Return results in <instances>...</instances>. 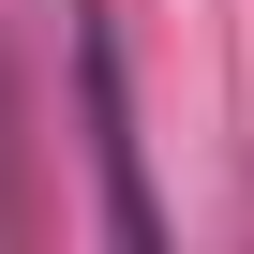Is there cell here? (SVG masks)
Masks as SVG:
<instances>
[{
    "mask_svg": "<svg viewBox=\"0 0 254 254\" xmlns=\"http://www.w3.org/2000/svg\"><path fill=\"white\" fill-rule=\"evenodd\" d=\"M75 15V120H90V180H105V239L150 254L165 239V194H150V150H135V90H120V30L105 0H60Z\"/></svg>",
    "mask_w": 254,
    "mask_h": 254,
    "instance_id": "obj_1",
    "label": "cell"
}]
</instances>
